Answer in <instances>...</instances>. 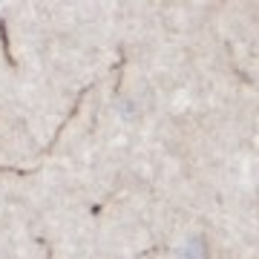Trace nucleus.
Returning <instances> with one entry per match:
<instances>
[{
  "label": "nucleus",
  "mask_w": 259,
  "mask_h": 259,
  "mask_svg": "<svg viewBox=\"0 0 259 259\" xmlns=\"http://www.w3.org/2000/svg\"><path fill=\"white\" fill-rule=\"evenodd\" d=\"M182 256H185V259H204V256H207V248H204L202 236H193V239L187 242L185 250H182Z\"/></svg>",
  "instance_id": "f257e3e1"
}]
</instances>
